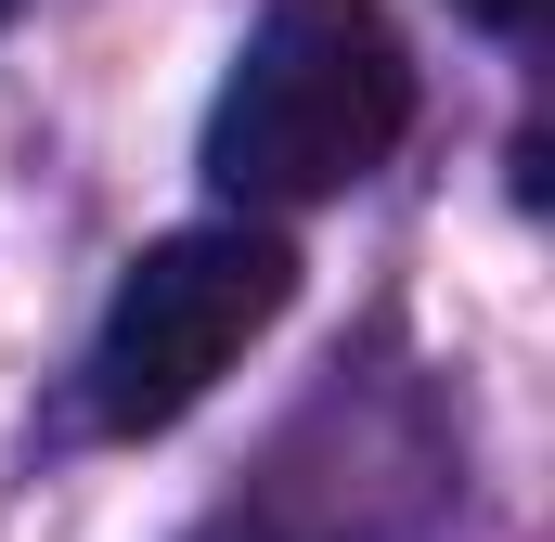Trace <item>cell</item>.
Returning <instances> with one entry per match:
<instances>
[{
  "label": "cell",
  "instance_id": "2",
  "mask_svg": "<svg viewBox=\"0 0 555 542\" xmlns=\"http://www.w3.org/2000/svg\"><path fill=\"white\" fill-rule=\"evenodd\" d=\"M284 297H297V259L259 220H194V233L142 246L104 297V336H91V426H117V439L181 426L284 323Z\"/></svg>",
  "mask_w": 555,
  "mask_h": 542
},
{
  "label": "cell",
  "instance_id": "3",
  "mask_svg": "<svg viewBox=\"0 0 555 542\" xmlns=\"http://www.w3.org/2000/svg\"><path fill=\"white\" fill-rule=\"evenodd\" d=\"M452 13H478V26H504V39H517V26H530L543 0H452Z\"/></svg>",
  "mask_w": 555,
  "mask_h": 542
},
{
  "label": "cell",
  "instance_id": "4",
  "mask_svg": "<svg viewBox=\"0 0 555 542\" xmlns=\"http://www.w3.org/2000/svg\"><path fill=\"white\" fill-rule=\"evenodd\" d=\"M0 13H13V0H0Z\"/></svg>",
  "mask_w": 555,
  "mask_h": 542
},
{
  "label": "cell",
  "instance_id": "1",
  "mask_svg": "<svg viewBox=\"0 0 555 542\" xmlns=\"http://www.w3.org/2000/svg\"><path fill=\"white\" fill-rule=\"evenodd\" d=\"M414 130V52L375 0H272L207 104V181L233 207H323Z\"/></svg>",
  "mask_w": 555,
  "mask_h": 542
}]
</instances>
